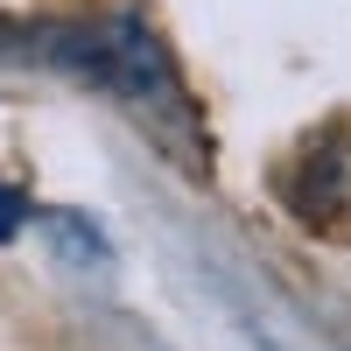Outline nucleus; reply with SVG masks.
<instances>
[{"mask_svg": "<svg viewBox=\"0 0 351 351\" xmlns=\"http://www.w3.org/2000/svg\"><path fill=\"white\" fill-rule=\"evenodd\" d=\"M21 218H28V204H21L8 183H0V239H14V232H21Z\"/></svg>", "mask_w": 351, "mask_h": 351, "instance_id": "1", "label": "nucleus"}]
</instances>
